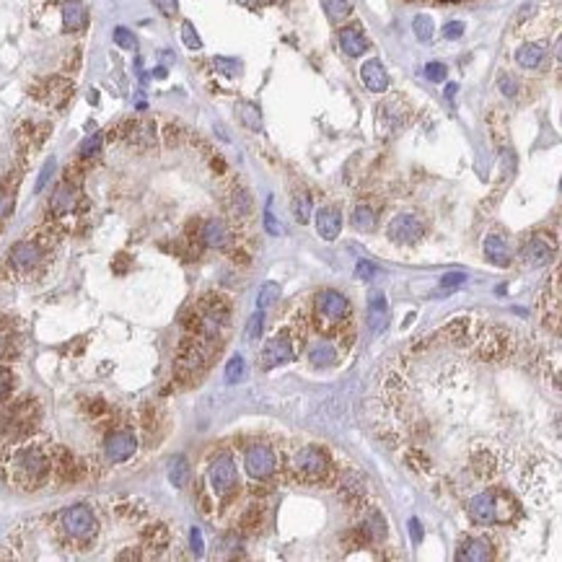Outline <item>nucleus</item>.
I'll list each match as a JSON object with an SVG mask.
<instances>
[{
	"label": "nucleus",
	"mask_w": 562,
	"mask_h": 562,
	"mask_svg": "<svg viewBox=\"0 0 562 562\" xmlns=\"http://www.w3.org/2000/svg\"><path fill=\"white\" fill-rule=\"evenodd\" d=\"M11 469H14V479L24 487H36L47 477L50 472V459L42 449L36 446H28V449H21L19 454L14 456L11 462Z\"/></svg>",
	"instance_id": "obj_1"
},
{
	"label": "nucleus",
	"mask_w": 562,
	"mask_h": 562,
	"mask_svg": "<svg viewBox=\"0 0 562 562\" xmlns=\"http://www.w3.org/2000/svg\"><path fill=\"white\" fill-rule=\"evenodd\" d=\"M506 508H513V500L506 492H479L469 500V519L479 526H492V524H503V513Z\"/></svg>",
	"instance_id": "obj_2"
},
{
	"label": "nucleus",
	"mask_w": 562,
	"mask_h": 562,
	"mask_svg": "<svg viewBox=\"0 0 562 562\" xmlns=\"http://www.w3.org/2000/svg\"><path fill=\"white\" fill-rule=\"evenodd\" d=\"M60 524H63L65 534L73 536L78 541H88L91 536H96L99 521L93 516V511L88 506H71L60 513Z\"/></svg>",
	"instance_id": "obj_3"
},
{
	"label": "nucleus",
	"mask_w": 562,
	"mask_h": 562,
	"mask_svg": "<svg viewBox=\"0 0 562 562\" xmlns=\"http://www.w3.org/2000/svg\"><path fill=\"white\" fill-rule=\"evenodd\" d=\"M293 469L306 482H321L329 472V459L316 446H306V449H301L298 454L293 456Z\"/></svg>",
	"instance_id": "obj_4"
},
{
	"label": "nucleus",
	"mask_w": 562,
	"mask_h": 562,
	"mask_svg": "<svg viewBox=\"0 0 562 562\" xmlns=\"http://www.w3.org/2000/svg\"><path fill=\"white\" fill-rule=\"evenodd\" d=\"M350 311V301L345 293L335 291V288H327L316 296V319L324 327H332V324H340Z\"/></svg>",
	"instance_id": "obj_5"
},
{
	"label": "nucleus",
	"mask_w": 562,
	"mask_h": 562,
	"mask_svg": "<svg viewBox=\"0 0 562 562\" xmlns=\"http://www.w3.org/2000/svg\"><path fill=\"white\" fill-rule=\"evenodd\" d=\"M244 467H246V474L254 479H267L275 474L278 469V456L270 446L264 443H256V446H249L246 454H244Z\"/></svg>",
	"instance_id": "obj_6"
},
{
	"label": "nucleus",
	"mask_w": 562,
	"mask_h": 562,
	"mask_svg": "<svg viewBox=\"0 0 562 562\" xmlns=\"http://www.w3.org/2000/svg\"><path fill=\"white\" fill-rule=\"evenodd\" d=\"M207 479H210V484H213V492L218 495V498H226V495H231V492H234V487H236V479H239L234 459H231L228 454L218 456V459L210 464Z\"/></svg>",
	"instance_id": "obj_7"
},
{
	"label": "nucleus",
	"mask_w": 562,
	"mask_h": 562,
	"mask_svg": "<svg viewBox=\"0 0 562 562\" xmlns=\"http://www.w3.org/2000/svg\"><path fill=\"white\" fill-rule=\"evenodd\" d=\"M386 234H389V239L394 244H417L422 239V234H425V226L420 223V218L402 213L389 223Z\"/></svg>",
	"instance_id": "obj_8"
},
{
	"label": "nucleus",
	"mask_w": 562,
	"mask_h": 562,
	"mask_svg": "<svg viewBox=\"0 0 562 562\" xmlns=\"http://www.w3.org/2000/svg\"><path fill=\"white\" fill-rule=\"evenodd\" d=\"M135 451H137V441L130 430H114V433L107 435V441H104V454H107V459L112 464L128 462V459H132Z\"/></svg>",
	"instance_id": "obj_9"
},
{
	"label": "nucleus",
	"mask_w": 562,
	"mask_h": 562,
	"mask_svg": "<svg viewBox=\"0 0 562 562\" xmlns=\"http://www.w3.org/2000/svg\"><path fill=\"white\" fill-rule=\"evenodd\" d=\"M293 358H296V350H293V342H291V337H288V332L275 335L262 350V365L264 368H278V365L291 363Z\"/></svg>",
	"instance_id": "obj_10"
},
{
	"label": "nucleus",
	"mask_w": 562,
	"mask_h": 562,
	"mask_svg": "<svg viewBox=\"0 0 562 562\" xmlns=\"http://www.w3.org/2000/svg\"><path fill=\"white\" fill-rule=\"evenodd\" d=\"M365 319H368V329L373 335H381L386 329V319H389V303H386V293L373 288L368 293V308H365Z\"/></svg>",
	"instance_id": "obj_11"
},
{
	"label": "nucleus",
	"mask_w": 562,
	"mask_h": 562,
	"mask_svg": "<svg viewBox=\"0 0 562 562\" xmlns=\"http://www.w3.org/2000/svg\"><path fill=\"white\" fill-rule=\"evenodd\" d=\"M555 259V244H549L544 236H536L531 241L526 244V249H524V264L526 267H544Z\"/></svg>",
	"instance_id": "obj_12"
},
{
	"label": "nucleus",
	"mask_w": 562,
	"mask_h": 562,
	"mask_svg": "<svg viewBox=\"0 0 562 562\" xmlns=\"http://www.w3.org/2000/svg\"><path fill=\"white\" fill-rule=\"evenodd\" d=\"M492 557V544L484 536H467L459 541L456 549V560H469V562H482Z\"/></svg>",
	"instance_id": "obj_13"
},
{
	"label": "nucleus",
	"mask_w": 562,
	"mask_h": 562,
	"mask_svg": "<svg viewBox=\"0 0 562 562\" xmlns=\"http://www.w3.org/2000/svg\"><path fill=\"white\" fill-rule=\"evenodd\" d=\"M360 80L363 85L368 88L370 93H384L389 88V73L386 68L381 65V60H365L363 68H360Z\"/></svg>",
	"instance_id": "obj_14"
},
{
	"label": "nucleus",
	"mask_w": 562,
	"mask_h": 562,
	"mask_svg": "<svg viewBox=\"0 0 562 562\" xmlns=\"http://www.w3.org/2000/svg\"><path fill=\"white\" fill-rule=\"evenodd\" d=\"M313 221H316V234H319L324 241H335L337 236H340L342 215L337 207H321V210H316Z\"/></svg>",
	"instance_id": "obj_15"
},
{
	"label": "nucleus",
	"mask_w": 562,
	"mask_h": 562,
	"mask_svg": "<svg viewBox=\"0 0 562 562\" xmlns=\"http://www.w3.org/2000/svg\"><path fill=\"white\" fill-rule=\"evenodd\" d=\"M42 262V249H39V244L34 241H19L11 249V264H14L16 270H31V267H36V264Z\"/></svg>",
	"instance_id": "obj_16"
},
{
	"label": "nucleus",
	"mask_w": 562,
	"mask_h": 562,
	"mask_svg": "<svg viewBox=\"0 0 562 562\" xmlns=\"http://www.w3.org/2000/svg\"><path fill=\"white\" fill-rule=\"evenodd\" d=\"M340 47L348 57H360L368 52V36L360 26H345L340 31Z\"/></svg>",
	"instance_id": "obj_17"
},
{
	"label": "nucleus",
	"mask_w": 562,
	"mask_h": 562,
	"mask_svg": "<svg viewBox=\"0 0 562 562\" xmlns=\"http://www.w3.org/2000/svg\"><path fill=\"white\" fill-rule=\"evenodd\" d=\"M482 249H484V259L490 264H495V267H508V264H511V249H508V244L503 236L490 234L484 239Z\"/></svg>",
	"instance_id": "obj_18"
},
{
	"label": "nucleus",
	"mask_w": 562,
	"mask_h": 562,
	"mask_svg": "<svg viewBox=\"0 0 562 562\" xmlns=\"http://www.w3.org/2000/svg\"><path fill=\"white\" fill-rule=\"evenodd\" d=\"M202 241H205L210 249H226L228 244H231V231H228L226 221L210 218V221L202 226Z\"/></svg>",
	"instance_id": "obj_19"
},
{
	"label": "nucleus",
	"mask_w": 562,
	"mask_h": 562,
	"mask_svg": "<svg viewBox=\"0 0 562 562\" xmlns=\"http://www.w3.org/2000/svg\"><path fill=\"white\" fill-rule=\"evenodd\" d=\"M482 355L487 360H500L508 355V335L503 329H490L482 337Z\"/></svg>",
	"instance_id": "obj_20"
},
{
	"label": "nucleus",
	"mask_w": 562,
	"mask_h": 562,
	"mask_svg": "<svg viewBox=\"0 0 562 562\" xmlns=\"http://www.w3.org/2000/svg\"><path fill=\"white\" fill-rule=\"evenodd\" d=\"M544 57H547L544 44L529 42V44H521L519 50H516V63H519L524 71H536V68H541Z\"/></svg>",
	"instance_id": "obj_21"
},
{
	"label": "nucleus",
	"mask_w": 562,
	"mask_h": 562,
	"mask_svg": "<svg viewBox=\"0 0 562 562\" xmlns=\"http://www.w3.org/2000/svg\"><path fill=\"white\" fill-rule=\"evenodd\" d=\"M63 24L65 31H83L85 24H88V14L80 0H68L63 6Z\"/></svg>",
	"instance_id": "obj_22"
},
{
	"label": "nucleus",
	"mask_w": 562,
	"mask_h": 562,
	"mask_svg": "<svg viewBox=\"0 0 562 562\" xmlns=\"http://www.w3.org/2000/svg\"><path fill=\"white\" fill-rule=\"evenodd\" d=\"M73 207H76V189L71 184H60L50 199V210L55 215H65L71 213Z\"/></svg>",
	"instance_id": "obj_23"
},
{
	"label": "nucleus",
	"mask_w": 562,
	"mask_h": 562,
	"mask_svg": "<svg viewBox=\"0 0 562 562\" xmlns=\"http://www.w3.org/2000/svg\"><path fill=\"white\" fill-rule=\"evenodd\" d=\"M31 402H21V405H16L8 415V430H14V433H26L31 425Z\"/></svg>",
	"instance_id": "obj_24"
},
{
	"label": "nucleus",
	"mask_w": 562,
	"mask_h": 562,
	"mask_svg": "<svg viewBox=\"0 0 562 562\" xmlns=\"http://www.w3.org/2000/svg\"><path fill=\"white\" fill-rule=\"evenodd\" d=\"M335 360H337V348L327 340L313 342L311 350H308V363L313 365H332Z\"/></svg>",
	"instance_id": "obj_25"
},
{
	"label": "nucleus",
	"mask_w": 562,
	"mask_h": 562,
	"mask_svg": "<svg viewBox=\"0 0 562 562\" xmlns=\"http://www.w3.org/2000/svg\"><path fill=\"white\" fill-rule=\"evenodd\" d=\"M169 482L177 490L187 487V482H189V462H187L184 456H174L169 462Z\"/></svg>",
	"instance_id": "obj_26"
},
{
	"label": "nucleus",
	"mask_w": 562,
	"mask_h": 562,
	"mask_svg": "<svg viewBox=\"0 0 562 562\" xmlns=\"http://www.w3.org/2000/svg\"><path fill=\"white\" fill-rule=\"evenodd\" d=\"M278 301H280V285L275 283V280L262 283V288L256 293V308H259V311H267V308L275 306Z\"/></svg>",
	"instance_id": "obj_27"
},
{
	"label": "nucleus",
	"mask_w": 562,
	"mask_h": 562,
	"mask_svg": "<svg viewBox=\"0 0 562 562\" xmlns=\"http://www.w3.org/2000/svg\"><path fill=\"white\" fill-rule=\"evenodd\" d=\"M340 495L345 500H350V503H355V500H363L365 495V482L358 474H348L345 477V482H342V490Z\"/></svg>",
	"instance_id": "obj_28"
},
{
	"label": "nucleus",
	"mask_w": 562,
	"mask_h": 562,
	"mask_svg": "<svg viewBox=\"0 0 562 562\" xmlns=\"http://www.w3.org/2000/svg\"><path fill=\"white\" fill-rule=\"evenodd\" d=\"M353 226H355V231L370 234V231L376 228V213H373L368 205H358L355 210H353Z\"/></svg>",
	"instance_id": "obj_29"
},
{
	"label": "nucleus",
	"mask_w": 562,
	"mask_h": 562,
	"mask_svg": "<svg viewBox=\"0 0 562 562\" xmlns=\"http://www.w3.org/2000/svg\"><path fill=\"white\" fill-rule=\"evenodd\" d=\"M130 140L140 142V145H153V142H156V128H153L150 122L130 125Z\"/></svg>",
	"instance_id": "obj_30"
},
{
	"label": "nucleus",
	"mask_w": 562,
	"mask_h": 562,
	"mask_svg": "<svg viewBox=\"0 0 562 562\" xmlns=\"http://www.w3.org/2000/svg\"><path fill=\"white\" fill-rule=\"evenodd\" d=\"M231 213L239 215V218L251 213V197L246 189H241V187H236L234 192H231Z\"/></svg>",
	"instance_id": "obj_31"
},
{
	"label": "nucleus",
	"mask_w": 562,
	"mask_h": 562,
	"mask_svg": "<svg viewBox=\"0 0 562 562\" xmlns=\"http://www.w3.org/2000/svg\"><path fill=\"white\" fill-rule=\"evenodd\" d=\"M293 215H296V221L303 226V223L311 221V197L306 192H301L293 197Z\"/></svg>",
	"instance_id": "obj_32"
},
{
	"label": "nucleus",
	"mask_w": 562,
	"mask_h": 562,
	"mask_svg": "<svg viewBox=\"0 0 562 562\" xmlns=\"http://www.w3.org/2000/svg\"><path fill=\"white\" fill-rule=\"evenodd\" d=\"M324 3V11L332 21H342V19H348L353 6H350V0H321Z\"/></svg>",
	"instance_id": "obj_33"
},
{
	"label": "nucleus",
	"mask_w": 562,
	"mask_h": 562,
	"mask_svg": "<svg viewBox=\"0 0 562 562\" xmlns=\"http://www.w3.org/2000/svg\"><path fill=\"white\" fill-rule=\"evenodd\" d=\"M68 93H71V83L63 78L50 80V85H47V101H52V104H63L68 99Z\"/></svg>",
	"instance_id": "obj_34"
},
{
	"label": "nucleus",
	"mask_w": 562,
	"mask_h": 562,
	"mask_svg": "<svg viewBox=\"0 0 562 562\" xmlns=\"http://www.w3.org/2000/svg\"><path fill=\"white\" fill-rule=\"evenodd\" d=\"M412 28H415V36H417L420 42H430V39H433V19H430V16H425V14L415 16Z\"/></svg>",
	"instance_id": "obj_35"
},
{
	"label": "nucleus",
	"mask_w": 562,
	"mask_h": 562,
	"mask_svg": "<svg viewBox=\"0 0 562 562\" xmlns=\"http://www.w3.org/2000/svg\"><path fill=\"white\" fill-rule=\"evenodd\" d=\"M244 370H246V363H244L241 355H231V360L226 363V384H239L244 378Z\"/></svg>",
	"instance_id": "obj_36"
},
{
	"label": "nucleus",
	"mask_w": 562,
	"mask_h": 562,
	"mask_svg": "<svg viewBox=\"0 0 562 562\" xmlns=\"http://www.w3.org/2000/svg\"><path fill=\"white\" fill-rule=\"evenodd\" d=\"M213 65H215V71L221 73V76H226V78H236V76L241 73V63L234 60V57H215Z\"/></svg>",
	"instance_id": "obj_37"
},
{
	"label": "nucleus",
	"mask_w": 562,
	"mask_h": 562,
	"mask_svg": "<svg viewBox=\"0 0 562 562\" xmlns=\"http://www.w3.org/2000/svg\"><path fill=\"white\" fill-rule=\"evenodd\" d=\"M262 332H264V311L256 308V313H251V319L246 321V340L256 342L262 337Z\"/></svg>",
	"instance_id": "obj_38"
},
{
	"label": "nucleus",
	"mask_w": 562,
	"mask_h": 562,
	"mask_svg": "<svg viewBox=\"0 0 562 562\" xmlns=\"http://www.w3.org/2000/svg\"><path fill=\"white\" fill-rule=\"evenodd\" d=\"M239 114H241V120L246 128L262 130V117H259V109H256L254 104H241V107H239Z\"/></svg>",
	"instance_id": "obj_39"
},
{
	"label": "nucleus",
	"mask_w": 562,
	"mask_h": 562,
	"mask_svg": "<svg viewBox=\"0 0 562 562\" xmlns=\"http://www.w3.org/2000/svg\"><path fill=\"white\" fill-rule=\"evenodd\" d=\"M114 44H117V47H122V50H135L137 39H135V34H132L130 28L117 26V28H114Z\"/></svg>",
	"instance_id": "obj_40"
},
{
	"label": "nucleus",
	"mask_w": 562,
	"mask_h": 562,
	"mask_svg": "<svg viewBox=\"0 0 562 562\" xmlns=\"http://www.w3.org/2000/svg\"><path fill=\"white\" fill-rule=\"evenodd\" d=\"M101 142H104L101 132H93V135H88L83 142H80V156H83V158L96 156V153H99V150H101Z\"/></svg>",
	"instance_id": "obj_41"
},
{
	"label": "nucleus",
	"mask_w": 562,
	"mask_h": 562,
	"mask_svg": "<svg viewBox=\"0 0 562 562\" xmlns=\"http://www.w3.org/2000/svg\"><path fill=\"white\" fill-rule=\"evenodd\" d=\"M182 42H184L189 50H199V47H202V39H199V34L194 31V26L189 21L182 24Z\"/></svg>",
	"instance_id": "obj_42"
},
{
	"label": "nucleus",
	"mask_w": 562,
	"mask_h": 562,
	"mask_svg": "<svg viewBox=\"0 0 562 562\" xmlns=\"http://www.w3.org/2000/svg\"><path fill=\"white\" fill-rule=\"evenodd\" d=\"M446 73H449V68H446L443 63H427L425 65V78L433 80V83L446 80Z\"/></svg>",
	"instance_id": "obj_43"
},
{
	"label": "nucleus",
	"mask_w": 562,
	"mask_h": 562,
	"mask_svg": "<svg viewBox=\"0 0 562 562\" xmlns=\"http://www.w3.org/2000/svg\"><path fill=\"white\" fill-rule=\"evenodd\" d=\"M464 283H467V272H446L441 278V288H446V291L462 288Z\"/></svg>",
	"instance_id": "obj_44"
},
{
	"label": "nucleus",
	"mask_w": 562,
	"mask_h": 562,
	"mask_svg": "<svg viewBox=\"0 0 562 562\" xmlns=\"http://www.w3.org/2000/svg\"><path fill=\"white\" fill-rule=\"evenodd\" d=\"M264 228H267V234L272 236H280L283 234V226L275 221V215H272V199L267 202V210H264Z\"/></svg>",
	"instance_id": "obj_45"
},
{
	"label": "nucleus",
	"mask_w": 562,
	"mask_h": 562,
	"mask_svg": "<svg viewBox=\"0 0 562 562\" xmlns=\"http://www.w3.org/2000/svg\"><path fill=\"white\" fill-rule=\"evenodd\" d=\"M14 389V373L0 365V399H6Z\"/></svg>",
	"instance_id": "obj_46"
},
{
	"label": "nucleus",
	"mask_w": 562,
	"mask_h": 562,
	"mask_svg": "<svg viewBox=\"0 0 562 562\" xmlns=\"http://www.w3.org/2000/svg\"><path fill=\"white\" fill-rule=\"evenodd\" d=\"M52 171H55V158H50V161H47V164H44V169L39 171V179H36V184H34V192H42V189H44V184H47V182H50Z\"/></svg>",
	"instance_id": "obj_47"
},
{
	"label": "nucleus",
	"mask_w": 562,
	"mask_h": 562,
	"mask_svg": "<svg viewBox=\"0 0 562 562\" xmlns=\"http://www.w3.org/2000/svg\"><path fill=\"white\" fill-rule=\"evenodd\" d=\"M498 85H500V91L506 93V96H511V99L519 93V80L513 78V76H500Z\"/></svg>",
	"instance_id": "obj_48"
},
{
	"label": "nucleus",
	"mask_w": 562,
	"mask_h": 562,
	"mask_svg": "<svg viewBox=\"0 0 562 562\" xmlns=\"http://www.w3.org/2000/svg\"><path fill=\"white\" fill-rule=\"evenodd\" d=\"M189 544H192V552L194 555H202L205 552V539H202V531H199L197 526L194 529H189Z\"/></svg>",
	"instance_id": "obj_49"
},
{
	"label": "nucleus",
	"mask_w": 562,
	"mask_h": 562,
	"mask_svg": "<svg viewBox=\"0 0 562 562\" xmlns=\"http://www.w3.org/2000/svg\"><path fill=\"white\" fill-rule=\"evenodd\" d=\"M259 524H262V511H259L256 506H251L249 513L244 516V526H246V529H259Z\"/></svg>",
	"instance_id": "obj_50"
},
{
	"label": "nucleus",
	"mask_w": 562,
	"mask_h": 562,
	"mask_svg": "<svg viewBox=\"0 0 562 562\" xmlns=\"http://www.w3.org/2000/svg\"><path fill=\"white\" fill-rule=\"evenodd\" d=\"M464 24L462 21H449L446 24V26H443V36H446V39H459V36L464 34Z\"/></svg>",
	"instance_id": "obj_51"
},
{
	"label": "nucleus",
	"mask_w": 562,
	"mask_h": 562,
	"mask_svg": "<svg viewBox=\"0 0 562 562\" xmlns=\"http://www.w3.org/2000/svg\"><path fill=\"white\" fill-rule=\"evenodd\" d=\"M156 3V8L161 11L164 16H177V11H179V3L177 0H153Z\"/></svg>",
	"instance_id": "obj_52"
},
{
	"label": "nucleus",
	"mask_w": 562,
	"mask_h": 562,
	"mask_svg": "<svg viewBox=\"0 0 562 562\" xmlns=\"http://www.w3.org/2000/svg\"><path fill=\"white\" fill-rule=\"evenodd\" d=\"M358 278L360 280H370L373 278V275H376V267H373V264L368 262V259H360V262H358Z\"/></svg>",
	"instance_id": "obj_53"
},
{
	"label": "nucleus",
	"mask_w": 562,
	"mask_h": 562,
	"mask_svg": "<svg viewBox=\"0 0 562 562\" xmlns=\"http://www.w3.org/2000/svg\"><path fill=\"white\" fill-rule=\"evenodd\" d=\"M410 529H412V539L420 541V536H422V534H420V521L412 519V521H410Z\"/></svg>",
	"instance_id": "obj_54"
},
{
	"label": "nucleus",
	"mask_w": 562,
	"mask_h": 562,
	"mask_svg": "<svg viewBox=\"0 0 562 562\" xmlns=\"http://www.w3.org/2000/svg\"><path fill=\"white\" fill-rule=\"evenodd\" d=\"M6 350H8V340H6V335L0 332V358L6 355Z\"/></svg>",
	"instance_id": "obj_55"
},
{
	"label": "nucleus",
	"mask_w": 562,
	"mask_h": 562,
	"mask_svg": "<svg viewBox=\"0 0 562 562\" xmlns=\"http://www.w3.org/2000/svg\"><path fill=\"white\" fill-rule=\"evenodd\" d=\"M456 91H459V85H456V83H449V88H446V96H449V99H454Z\"/></svg>",
	"instance_id": "obj_56"
}]
</instances>
